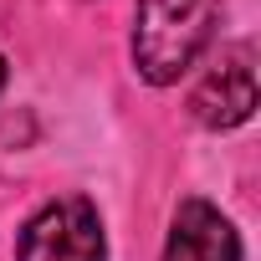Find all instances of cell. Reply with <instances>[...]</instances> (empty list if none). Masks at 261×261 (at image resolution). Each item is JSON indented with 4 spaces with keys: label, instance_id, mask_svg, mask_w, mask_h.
Wrapping results in <instances>:
<instances>
[{
    "label": "cell",
    "instance_id": "cell-1",
    "mask_svg": "<svg viewBox=\"0 0 261 261\" xmlns=\"http://www.w3.org/2000/svg\"><path fill=\"white\" fill-rule=\"evenodd\" d=\"M215 21H220V0H144L134 26L139 77L154 87L179 82L195 67V57L210 46Z\"/></svg>",
    "mask_w": 261,
    "mask_h": 261
},
{
    "label": "cell",
    "instance_id": "cell-2",
    "mask_svg": "<svg viewBox=\"0 0 261 261\" xmlns=\"http://www.w3.org/2000/svg\"><path fill=\"white\" fill-rule=\"evenodd\" d=\"M21 261H102V220L87 200H51L36 210L16 246Z\"/></svg>",
    "mask_w": 261,
    "mask_h": 261
},
{
    "label": "cell",
    "instance_id": "cell-3",
    "mask_svg": "<svg viewBox=\"0 0 261 261\" xmlns=\"http://www.w3.org/2000/svg\"><path fill=\"white\" fill-rule=\"evenodd\" d=\"M190 113H195L205 128H241V123L256 113V67H251V46H230V51L205 72V82H200L195 97H190Z\"/></svg>",
    "mask_w": 261,
    "mask_h": 261
},
{
    "label": "cell",
    "instance_id": "cell-4",
    "mask_svg": "<svg viewBox=\"0 0 261 261\" xmlns=\"http://www.w3.org/2000/svg\"><path fill=\"white\" fill-rule=\"evenodd\" d=\"M159 261H241V236L210 200H185Z\"/></svg>",
    "mask_w": 261,
    "mask_h": 261
},
{
    "label": "cell",
    "instance_id": "cell-5",
    "mask_svg": "<svg viewBox=\"0 0 261 261\" xmlns=\"http://www.w3.org/2000/svg\"><path fill=\"white\" fill-rule=\"evenodd\" d=\"M0 87H6V57H0Z\"/></svg>",
    "mask_w": 261,
    "mask_h": 261
}]
</instances>
